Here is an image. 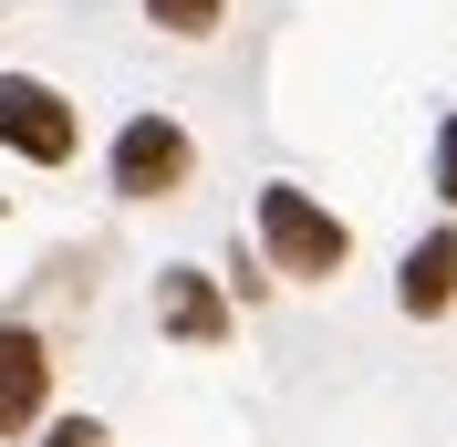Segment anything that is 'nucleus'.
I'll return each mask as SVG.
<instances>
[{"mask_svg": "<svg viewBox=\"0 0 457 447\" xmlns=\"http://www.w3.org/2000/svg\"><path fill=\"white\" fill-rule=\"evenodd\" d=\"M436 198L457 208V114H436Z\"/></svg>", "mask_w": 457, "mask_h": 447, "instance_id": "1a4fd4ad", "label": "nucleus"}, {"mask_svg": "<svg viewBox=\"0 0 457 447\" xmlns=\"http://www.w3.org/2000/svg\"><path fill=\"white\" fill-rule=\"evenodd\" d=\"M395 312H405V323H436V312H457V229L405 240V260H395Z\"/></svg>", "mask_w": 457, "mask_h": 447, "instance_id": "423d86ee", "label": "nucleus"}, {"mask_svg": "<svg viewBox=\"0 0 457 447\" xmlns=\"http://www.w3.org/2000/svg\"><path fill=\"white\" fill-rule=\"evenodd\" d=\"M250 229H260V260L281 281H333L343 260H353V229H343L312 188H291V177H270V188L250 198Z\"/></svg>", "mask_w": 457, "mask_h": 447, "instance_id": "f257e3e1", "label": "nucleus"}, {"mask_svg": "<svg viewBox=\"0 0 457 447\" xmlns=\"http://www.w3.org/2000/svg\"><path fill=\"white\" fill-rule=\"evenodd\" d=\"M0 146L31 156V167H62V156L84 146V125H73V105H62L42 73H0Z\"/></svg>", "mask_w": 457, "mask_h": 447, "instance_id": "7ed1b4c3", "label": "nucleus"}, {"mask_svg": "<svg viewBox=\"0 0 457 447\" xmlns=\"http://www.w3.org/2000/svg\"><path fill=\"white\" fill-rule=\"evenodd\" d=\"M228 323H239V312H228V291L198 271V260H167V271H156V333H167V343H198V354H219Z\"/></svg>", "mask_w": 457, "mask_h": 447, "instance_id": "20e7f679", "label": "nucleus"}, {"mask_svg": "<svg viewBox=\"0 0 457 447\" xmlns=\"http://www.w3.org/2000/svg\"><path fill=\"white\" fill-rule=\"evenodd\" d=\"M53 417V343L31 323H0V437H31Z\"/></svg>", "mask_w": 457, "mask_h": 447, "instance_id": "39448f33", "label": "nucleus"}, {"mask_svg": "<svg viewBox=\"0 0 457 447\" xmlns=\"http://www.w3.org/2000/svg\"><path fill=\"white\" fill-rule=\"evenodd\" d=\"M145 21L177 31V42H208V31L228 21V0H145Z\"/></svg>", "mask_w": 457, "mask_h": 447, "instance_id": "0eeeda50", "label": "nucleus"}, {"mask_svg": "<svg viewBox=\"0 0 457 447\" xmlns=\"http://www.w3.org/2000/svg\"><path fill=\"white\" fill-rule=\"evenodd\" d=\"M187 167H198V146H187V125L177 114H125L104 146V177L114 198H177L187 188Z\"/></svg>", "mask_w": 457, "mask_h": 447, "instance_id": "f03ea898", "label": "nucleus"}, {"mask_svg": "<svg viewBox=\"0 0 457 447\" xmlns=\"http://www.w3.org/2000/svg\"><path fill=\"white\" fill-rule=\"evenodd\" d=\"M31 447H104V417H53Z\"/></svg>", "mask_w": 457, "mask_h": 447, "instance_id": "6e6552de", "label": "nucleus"}]
</instances>
